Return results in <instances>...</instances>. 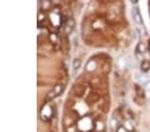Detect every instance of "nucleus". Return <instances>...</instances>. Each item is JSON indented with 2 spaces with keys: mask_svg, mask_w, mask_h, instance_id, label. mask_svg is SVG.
Returning a JSON list of instances; mask_svg holds the SVG:
<instances>
[{
  "mask_svg": "<svg viewBox=\"0 0 150 132\" xmlns=\"http://www.w3.org/2000/svg\"><path fill=\"white\" fill-rule=\"evenodd\" d=\"M148 103H149V106H150V98L149 99V102Z\"/></svg>",
  "mask_w": 150,
  "mask_h": 132,
  "instance_id": "5",
  "label": "nucleus"
},
{
  "mask_svg": "<svg viewBox=\"0 0 150 132\" xmlns=\"http://www.w3.org/2000/svg\"><path fill=\"white\" fill-rule=\"evenodd\" d=\"M74 25H75V23H74V21L73 20H70V21H68L66 26L65 27V31L67 34L70 33L72 31V30H73Z\"/></svg>",
  "mask_w": 150,
  "mask_h": 132,
  "instance_id": "3",
  "label": "nucleus"
},
{
  "mask_svg": "<svg viewBox=\"0 0 150 132\" xmlns=\"http://www.w3.org/2000/svg\"><path fill=\"white\" fill-rule=\"evenodd\" d=\"M63 87L61 85H57L53 88V89L47 93L46 96V101H50L55 97L61 95V93L63 92Z\"/></svg>",
  "mask_w": 150,
  "mask_h": 132,
  "instance_id": "1",
  "label": "nucleus"
},
{
  "mask_svg": "<svg viewBox=\"0 0 150 132\" xmlns=\"http://www.w3.org/2000/svg\"><path fill=\"white\" fill-rule=\"evenodd\" d=\"M132 14H133V17L134 21L138 24H141L143 23V19L140 13V10L137 7H135L133 10L132 11Z\"/></svg>",
  "mask_w": 150,
  "mask_h": 132,
  "instance_id": "2",
  "label": "nucleus"
},
{
  "mask_svg": "<svg viewBox=\"0 0 150 132\" xmlns=\"http://www.w3.org/2000/svg\"><path fill=\"white\" fill-rule=\"evenodd\" d=\"M81 60H79V59H75V60L73 61V72L74 75L76 73L77 71V70H78L79 68L80 67V66H81Z\"/></svg>",
  "mask_w": 150,
  "mask_h": 132,
  "instance_id": "4",
  "label": "nucleus"
}]
</instances>
